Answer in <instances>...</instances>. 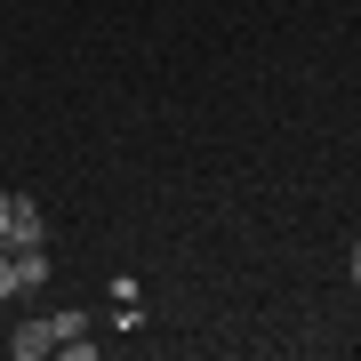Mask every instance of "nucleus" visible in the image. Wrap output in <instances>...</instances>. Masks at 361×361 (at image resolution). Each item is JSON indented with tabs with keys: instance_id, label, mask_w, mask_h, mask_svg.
I'll return each mask as SVG.
<instances>
[{
	"instance_id": "nucleus-1",
	"label": "nucleus",
	"mask_w": 361,
	"mask_h": 361,
	"mask_svg": "<svg viewBox=\"0 0 361 361\" xmlns=\"http://www.w3.org/2000/svg\"><path fill=\"white\" fill-rule=\"evenodd\" d=\"M49 241V225H40V209L25 193H0V249H40Z\"/></svg>"
},
{
	"instance_id": "nucleus-2",
	"label": "nucleus",
	"mask_w": 361,
	"mask_h": 361,
	"mask_svg": "<svg viewBox=\"0 0 361 361\" xmlns=\"http://www.w3.org/2000/svg\"><path fill=\"white\" fill-rule=\"evenodd\" d=\"M73 329H89V322H80V313H56V322H25V329L8 337V353H16V361H40V353H56V345H65Z\"/></svg>"
},
{
	"instance_id": "nucleus-3",
	"label": "nucleus",
	"mask_w": 361,
	"mask_h": 361,
	"mask_svg": "<svg viewBox=\"0 0 361 361\" xmlns=\"http://www.w3.org/2000/svg\"><path fill=\"white\" fill-rule=\"evenodd\" d=\"M16 273H25V289H32V281H49V257H40V249H16Z\"/></svg>"
},
{
	"instance_id": "nucleus-4",
	"label": "nucleus",
	"mask_w": 361,
	"mask_h": 361,
	"mask_svg": "<svg viewBox=\"0 0 361 361\" xmlns=\"http://www.w3.org/2000/svg\"><path fill=\"white\" fill-rule=\"evenodd\" d=\"M25 289V273H16V249H0V297H16Z\"/></svg>"
},
{
	"instance_id": "nucleus-5",
	"label": "nucleus",
	"mask_w": 361,
	"mask_h": 361,
	"mask_svg": "<svg viewBox=\"0 0 361 361\" xmlns=\"http://www.w3.org/2000/svg\"><path fill=\"white\" fill-rule=\"evenodd\" d=\"M353 281H361V241H353Z\"/></svg>"
}]
</instances>
